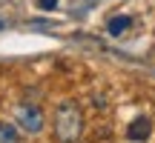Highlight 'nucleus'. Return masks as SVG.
<instances>
[{
    "label": "nucleus",
    "mask_w": 155,
    "mask_h": 143,
    "mask_svg": "<svg viewBox=\"0 0 155 143\" xmlns=\"http://www.w3.org/2000/svg\"><path fill=\"white\" fill-rule=\"evenodd\" d=\"M81 129H83V117L81 109L75 106V100H66V103L58 106V115H55V132L63 143H75L81 138Z\"/></svg>",
    "instance_id": "obj_1"
},
{
    "label": "nucleus",
    "mask_w": 155,
    "mask_h": 143,
    "mask_svg": "<svg viewBox=\"0 0 155 143\" xmlns=\"http://www.w3.org/2000/svg\"><path fill=\"white\" fill-rule=\"evenodd\" d=\"M15 117H17V123H20V129H23V132H29V135H38L40 129L46 126L43 112H40L38 106H32V103L17 106V109H15Z\"/></svg>",
    "instance_id": "obj_2"
},
{
    "label": "nucleus",
    "mask_w": 155,
    "mask_h": 143,
    "mask_svg": "<svg viewBox=\"0 0 155 143\" xmlns=\"http://www.w3.org/2000/svg\"><path fill=\"white\" fill-rule=\"evenodd\" d=\"M129 140H147V138H150V135H152V123L150 120H147V117H138V120H132V123H129Z\"/></svg>",
    "instance_id": "obj_3"
},
{
    "label": "nucleus",
    "mask_w": 155,
    "mask_h": 143,
    "mask_svg": "<svg viewBox=\"0 0 155 143\" xmlns=\"http://www.w3.org/2000/svg\"><path fill=\"white\" fill-rule=\"evenodd\" d=\"M129 26H132V17H127V14H118V17H112V20L106 23V32H109V34H124Z\"/></svg>",
    "instance_id": "obj_4"
},
{
    "label": "nucleus",
    "mask_w": 155,
    "mask_h": 143,
    "mask_svg": "<svg viewBox=\"0 0 155 143\" xmlns=\"http://www.w3.org/2000/svg\"><path fill=\"white\" fill-rule=\"evenodd\" d=\"M0 143H17V129L0 120Z\"/></svg>",
    "instance_id": "obj_5"
},
{
    "label": "nucleus",
    "mask_w": 155,
    "mask_h": 143,
    "mask_svg": "<svg viewBox=\"0 0 155 143\" xmlns=\"http://www.w3.org/2000/svg\"><path fill=\"white\" fill-rule=\"evenodd\" d=\"M58 6V0H38V9H46V11H52Z\"/></svg>",
    "instance_id": "obj_6"
},
{
    "label": "nucleus",
    "mask_w": 155,
    "mask_h": 143,
    "mask_svg": "<svg viewBox=\"0 0 155 143\" xmlns=\"http://www.w3.org/2000/svg\"><path fill=\"white\" fill-rule=\"evenodd\" d=\"M3 26H6V23H3V20H0V29H3Z\"/></svg>",
    "instance_id": "obj_7"
}]
</instances>
